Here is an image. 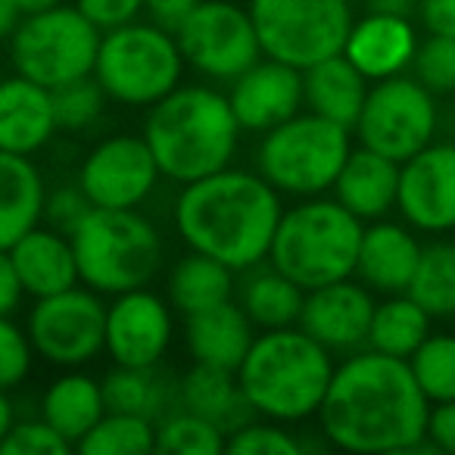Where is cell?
<instances>
[{
    "label": "cell",
    "mask_w": 455,
    "mask_h": 455,
    "mask_svg": "<svg viewBox=\"0 0 455 455\" xmlns=\"http://www.w3.org/2000/svg\"><path fill=\"white\" fill-rule=\"evenodd\" d=\"M196 4H200V0H144V10L150 13V22L175 32V28L188 20Z\"/></svg>",
    "instance_id": "obj_47"
},
{
    "label": "cell",
    "mask_w": 455,
    "mask_h": 455,
    "mask_svg": "<svg viewBox=\"0 0 455 455\" xmlns=\"http://www.w3.org/2000/svg\"><path fill=\"white\" fill-rule=\"evenodd\" d=\"M452 134H455V107H452Z\"/></svg>",
    "instance_id": "obj_52"
},
{
    "label": "cell",
    "mask_w": 455,
    "mask_h": 455,
    "mask_svg": "<svg viewBox=\"0 0 455 455\" xmlns=\"http://www.w3.org/2000/svg\"><path fill=\"white\" fill-rule=\"evenodd\" d=\"M225 449L235 455H299L303 443L287 430V424L272 418H253L235 434H228Z\"/></svg>",
    "instance_id": "obj_38"
},
{
    "label": "cell",
    "mask_w": 455,
    "mask_h": 455,
    "mask_svg": "<svg viewBox=\"0 0 455 455\" xmlns=\"http://www.w3.org/2000/svg\"><path fill=\"white\" fill-rule=\"evenodd\" d=\"M76 7L94 22L100 32L134 22L144 13V0H76Z\"/></svg>",
    "instance_id": "obj_43"
},
{
    "label": "cell",
    "mask_w": 455,
    "mask_h": 455,
    "mask_svg": "<svg viewBox=\"0 0 455 455\" xmlns=\"http://www.w3.org/2000/svg\"><path fill=\"white\" fill-rule=\"evenodd\" d=\"M409 293L430 318L455 315V241H434L421 247Z\"/></svg>",
    "instance_id": "obj_33"
},
{
    "label": "cell",
    "mask_w": 455,
    "mask_h": 455,
    "mask_svg": "<svg viewBox=\"0 0 455 455\" xmlns=\"http://www.w3.org/2000/svg\"><path fill=\"white\" fill-rule=\"evenodd\" d=\"M165 291H169L172 309L181 312V315H194V312L209 309V306L235 299L237 272L228 268L225 262L212 259V256L190 250L188 256H181V259L172 266Z\"/></svg>",
    "instance_id": "obj_30"
},
{
    "label": "cell",
    "mask_w": 455,
    "mask_h": 455,
    "mask_svg": "<svg viewBox=\"0 0 455 455\" xmlns=\"http://www.w3.org/2000/svg\"><path fill=\"white\" fill-rule=\"evenodd\" d=\"M411 76L434 94H455V38L427 35L411 60Z\"/></svg>",
    "instance_id": "obj_39"
},
{
    "label": "cell",
    "mask_w": 455,
    "mask_h": 455,
    "mask_svg": "<svg viewBox=\"0 0 455 455\" xmlns=\"http://www.w3.org/2000/svg\"><path fill=\"white\" fill-rule=\"evenodd\" d=\"M334 368V353L293 324L256 334L237 380L259 418L299 424L318 415Z\"/></svg>",
    "instance_id": "obj_4"
},
{
    "label": "cell",
    "mask_w": 455,
    "mask_h": 455,
    "mask_svg": "<svg viewBox=\"0 0 455 455\" xmlns=\"http://www.w3.org/2000/svg\"><path fill=\"white\" fill-rule=\"evenodd\" d=\"M418 16L427 35L455 38V0H418Z\"/></svg>",
    "instance_id": "obj_45"
},
{
    "label": "cell",
    "mask_w": 455,
    "mask_h": 455,
    "mask_svg": "<svg viewBox=\"0 0 455 455\" xmlns=\"http://www.w3.org/2000/svg\"><path fill=\"white\" fill-rule=\"evenodd\" d=\"M331 190H334V200H340L362 221H378L390 209H396L399 163L359 144L347 156Z\"/></svg>",
    "instance_id": "obj_24"
},
{
    "label": "cell",
    "mask_w": 455,
    "mask_h": 455,
    "mask_svg": "<svg viewBox=\"0 0 455 455\" xmlns=\"http://www.w3.org/2000/svg\"><path fill=\"white\" fill-rule=\"evenodd\" d=\"M35 347L28 331H22L10 315H0V390H13L28 378L35 362Z\"/></svg>",
    "instance_id": "obj_41"
},
{
    "label": "cell",
    "mask_w": 455,
    "mask_h": 455,
    "mask_svg": "<svg viewBox=\"0 0 455 455\" xmlns=\"http://www.w3.org/2000/svg\"><path fill=\"white\" fill-rule=\"evenodd\" d=\"M63 4V0H16V7L22 10V16H32V13H41V10H51Z\"/></svg>",
    "instance_id": "obj_51"
},
{
    "label": "cell",
    "mask_w": 455,
    "mask_h": 455,
    "mask_svg": "<svg viewBox=\"0 0 455 455\" xmlns=\"http://www.w3.org/2000/svg\"><path fill=\"white\" fill-rule=\"evenodd\" d=\"M371 13H390V16H411L418 10V0H365Z\"/></svg>",
    "instance_id": "obj_48"
},
{
    "label": "cell",
    "mask_w": 455,
    "mask_h": 455,
    "mask_svg": "<svg viewBox=\"0 0 455 455\" xmlns=\"http://www.w3.org/2000/svg\"><path fill=\"white\" fill-rule=\"evenodd\" d=\"M434 318L409 297V293H387L384 303L374 306L371 328H368V349L409 359L430 337Z\"/></svg>",
    "instance_id": "obj_32"
},
{
    "label": "cell",
    "mask_w": 455,
    "mask_h": 455,
    "mask_svg": "<svg viewBox=\"0 0 455 455\" xmlns=\"http://www.w3.org/2000/svg\"><path fill=\"white\" fill-rule=\"evenodd\" d=\"M262 53L297 69L343 53L353 28V0H250Z\"/></svg>",
    "instance_id": "obj_10"
},
{
    "label": "cell",
    "mask_w": 455,
    "mask_h": 455,
    "mask_svg": "<svg viewBox=\"0 0 455 455\" xmlns=\"http://www.w3.org/2000/svg\"><path fill=\"white\" fill-rule=\"evenodd\" d=\"M396 209L415 231L449 235L455 231V140L427 144L399 163Z\"/></svg>",
    "instance_id": "obj_16"
},
{
    "label": "cell",
    "mask_w": 455,
    "mask_h": 455,
    "mask_svg": "<svg viewBox=\"0 0 455 455\" xmlns=\"http://www.w3.org/2000/svg\"><path fill=\"white\" fill-rule=\"evenodd\" d=\"M22 22V10L16 7V0H0V41H10L16 26Z\"/></svg>",
    "instance_id": "obj_49"
},
{
    "label": "cell",
    "mask_w": 455,
    "mask_h": 455,
    "mask_svg": "<svg viewBox=\"0 0 455 455\" xmlns=\"http://www.w3.org/2000/svg\"><path fill=\"white\" fill-rule=\"evenodd\" d=\"M178 405L212 421L225 436L235 434L237 427H243L253 418H259L253 411V405L247 403V396H243L237 371L219 365H203V362H194V368L188 374H181V380H178Z\"/></svg>",
    "instance_id": "obj_25"
},
{
    "label": "cell",
    "mask_w": 455,
    "mask_h": 455,
    "mask_svg": "<svg viewBox=\"0 0 455 455\" xmlns=\"http://www.w3.org/2000/svg\"><path fill=\"white\" fill-rule=\"evenodd\" d=\"M353 153V128L337 125L312 109L262 134L256 172L287 196H322L334 188L343 163Z\"/></svg>",
    "instance_id": "obj_7"
},
{
    "label": "cell",
    "mask_w": 455,
    "mask_h": 455,
    "mask_svg": "<svg viewBox=\"0 0 455 455\" xmlns=\"http://www.w3.org/2000/svg\"><path fill=\"white\" fill-rule=\"evenodd\" d=\"M159 178L163 172L144 134H113L100 140L78 169L82 190L103 209H138L156 190Z\"/></svg>",
    "instance_id": "obj_14"
},
{
    "label": "cell",
    "mask_w": 455,
    "mask_h": 455,
    "mask_svg": "<svg viewBox=\"0 0 455 455\" xmlns=\"http://www.w3.org/2000/svg\"><path fill=\"white\" fill-rule=\"evenodd\" d=\"M22 297H26V287L16 275L10 250H0V315H13L20 309Z\"/></svg>",
    "instance_id": "obj_46"
},
{
    "label": "cell",
    "mask_w": 455,
    "mask_h": 455,
    "mask_svg": "<svg viewBox=\"0 0 455 455\" xmlns=\"http://www.w3.org/2000/svg\"><path fill=\"white\" fill-rule=\"evenodd\" d=\"M57 132L51 88L20 72L0 78V150L32 156L44 150Z\"/></svg>",
    "instance_id": "obj_21"
},
{
    "label": "cell",
    "mask_w": 455,
    "mask_h": 455,
    "mask_svg": "<svg viewBox=\"0 0 455 455\" xmlns=\"http://www.w3.org/2000/svg\"><path fill=\"white\" fill-rule=\"evenodd\" d=\"M241 132L228 94L209 84H178L153 103L144 122V140L159 172L178 184L228 169L235 163Z\"/></svg>",
    "instance_id": "obj_3"
},
{
    "label": "cell",
    "mask_w": 455,
    "mask_h": 455,
    "mask_svg": "<svg viewBox=\"0 0 455 455\" xmlns=\"http://www.w3.org/2000/svg\"><path fill=\"white\" fill-rule=\"evenodd\" d=\"M427 443H430V449H440V452L455 455V399L452 403L430 405Z\"/></svg>",
    "instance_id": "obj_44"
},
{
    "label": "cell",
    "mask_w": 455,
    "mask_h": 455,
    "mask_svg": "<svg viewBox=\"0 0 455 455\" xmlns=\"http://www.w3.org/2000/svg\"><path fill=\"white\" fill-rule=\"evenodd\" d=\"M41 359L57 368L88 365L107 353V303L103 293L76 284L53 297L35 299L26 324Z\"/></svg>",
    "instance_id": "obj_13"
},
{
    "label": "cell",
    "mask_w": 455,
    "mask_h": 455,
    "mask_svg": "<svg viewBox=\"0 0 455 455\" xmlns=\"http://www.w3.org/2000/svg\"><path fill=\"white\" fill-rule=\"evenodd\" d=\"M47 188L32 156L0 150V250L44 221Z\"/></svg>",
    "instance_id": "obj_26"
},
{
    "label": "cell",
    "mask_w": 455,
    "mask_h": 455,
    "mask_svg": "<svg viewBox=\"0 0 455 455\" xmlns=\"http://www.w3.org/2000/svg\"><path fill=\"white\" fill-rule=\"evenodd\" d=\"M100 384L109 411H128V415L150 418L153 424L169 415L172 403H178V384L175 380L169 384V378L159 371V365L153 368L116 365Z\"/></svg>",
    "instance_id": "obj_31"
},
{
    "label": "cell",
    "mask_w": 455,
    "mask_h": 455,
    "mask_svg": "<svg viewBox=\"0 0 455 455\" xmlns=\"http://www.w3.org/2000/svg\"><path fill=\"white\" fill-rule=\"evenodd\" d=\"M184 66L188 63L181 57L175 32L156 22L134 20L128 26L103 32L94 78L103 84L109 100L150 109L181 84Z\"/></svg>",
    "instance_id": "obj_8"
},
{
    "label": "cell",
    "mask_w": 455,
    "mask_h": 455,
    "mask_svg": "<svg viewBox=\"0 0 455 455\" xmlns=\"http://www.w3.org/2000/svg\"><path fill=\"white\" fill-rule=\"evenodd\" d=\"M103 384L88 374H60L41 396V418L60 430L72 446H78L84 434L107 415Z\"/></svg>",
    "instance_id": "obj_29"
},
{
    "label": "cell",
    "mask_w": 455,
    "mask_h": 455,
    "mask_svg": "<svg viewBox=\"0 0 455 455\" xmlns=\"http://www.w3.org/2000/svg\"><path fill=\"white\" fill-rule=\"evenodd\" d=\"M16 424V411H13V403H10L7 390H0V443L7 440L10 427Z\"/></svg>",
    "instance_id": "obj_50"
},
{
    "label": "cell",
    "mask_w": 455,
    "mask_h": 455,
    "mask_svg": "<svg viewBox=\"0 0 455 455\" xmlns=\"http://www.w3.org/2000/svg\"><path fill=\"white\" fill-rule=\"evenodd\" d=\"M409 368L415 374L421 393L436 403L455 399V334H430L409 355Z\"/></svg>",
    "instance_id": "obj_36"
},
{
    "label": "cell",
    "mask_w": 455,
    "mask_h": 455,
    "mask_svg": "<svg viewBox=\"0 0 455 455\" xmlns=\"http://www.w3.org/2000/svg\"><path fill=\"white\" fill-rule=\"evenodd\" d=\"M362 231L365 221L340 200L306 196L281 212L268 262L303 291L355 278Z\"/></svg>",
    "instance_id": "obj_5"
},
{
    "label": "cell",
    "mask_w": 455,
    "mask_h": 455,
    "mask_svg": "<svg viewBox=\"0 0 455 455\" xmlns=\"http://www.w3.org/2000/svg\"><path fill=\"white\" fill-rule=\"evenodd\" d=\"M324 440L347 452H411L430 446V399L421 393L409 359L359 349L334 368L318 409Z\"/></svg>",
    "instance_id": "obj_1"
},
{
    "label": "cell",
    "mask_w": 455,
    "mask_h": 455,
    "mask_svg": "<svg viewBox=\"0 0 455 455\" xmlns=\"http://www.w3.org/2000/svg\"><path fill=\"white\" fill-rule=\"evenodd\" d=\"M421 259L415 228L378 219L362 231L355 278L374 293H405Z\"/></svg>",
    "instance_id": "obj_20"
},
{
    "label": "cell",
    "mask_w": 455,
    "mask_h": 455,
    "mask_svg": "<svg viewBox=\"0 0 455 455\" xmlns=\"http://www.w3.org/2000/svg\"><path fill=\"white\" fill-rule=\"evenodd\" d=\"M237 303L243 306L250 322L259 331L293 328L303 315L306 291L284 272H278L272 262H262V266L243 272V281L237 287Z\"/></svg>",
    "instance_id": "obj_28"
},
{
    "label": "cell",
    "mask_w": 455,
    "mask_h": 455,
    "mask_svg": "<svg viewBox=\"0 0 455 455\" xmlns=\"http://www.w3.org/2000/svg\"><path fill=\"white\" fill-rule=\"evenodd\" d=\"M436 125H440L436 94L424 88L415 76L403 72L368 88L365 107L353 132L362 147L405 163L418 150L434 144Z\"/></svg>",
    "instance_id": "obj_11"
},
{
    "label": "cell",
    "mask_w": 455,
    "mask_h": 455,
    "mask_svg": "<svg viewBox=\"0 0 455 455\" xmlns=\"http://www.w3.org/2000/svg\"><path fill=\"white\" fill-rule=\"evenodd\" d=\"M175 337L172 303L147 287L116 293L107 303V355L116 365L153 368L169 353Z\"/></svg>",
    "instance_id": "obj_15"
},
{
    "label": "cell",
    "mask_w": 455,
    "mask_h": 455,
    "mask_svg": "<svg viewBox=\"0 0 455 455\" xmlns=\"http://www.w3.org/2000/svg\"><path fill=\"white\" fill-rule=\"evenodd\" d=\"M10 259H13L26 293L35 299L53 297V293L82 284L69 235L51 225H35L28 235H22L10 247Z\"/></svg>",
    "instance_id": "obj_23"
},
{
    "label": "cell",
    "mask_w": 455,
    "mask_h": 455,
    "mask_svg": "<svg viewBox=\"0 0 455 455\" xmlns=\"http://www.w3.org/2000/svg\"><path fill=\"white\" fill-rule=\"evenodd\" d=\"M94 209V203L88 200V194L82 190V184H66V188H57L47 194L44 203V225L57 228L63 235H72L78 225L84 221V215Z\"/></svg>",
    "instance_id": "obj_42"
},
{
    "label": "cell",
    "mask_w": 455,
    "mask_h": 455,
    "mask_svg": "<svg viewBox=\"0 0 455 455\" xmlns=\"http://www.w3.org/2000/svg\"><path fill=\"white\" fill-rule=\"evenodd\" d=\"M84 455H147L156 452V424L150 418L107 411L88 434L78 440Z\"/></svg>",
    "instance_id": "obj_34"
},
{
    "label": "cell",
    "mask_w": 455,
    "mask_h": 455,
    "mask_svg": "<svg viewBox=\"0 0 455 455\" xmlns=\"http://www.w3.org/2000/svg\"><path fill=\"white\" fill-rule=\"evenodd\" d=\"M225 443L228 436L212 421L181 405L156 424V452L165 455H219Z\"/></svg>",
    "instance_id": "obj_35"
},
{
    "label": "cell",
    "mask_w": 455,
    "mask_h": 455,
    "mask_svg": "<svg viewBox=\"0 0 455 455\" xmlns=\"http://www.w3.org/2000/svg\"><path fill=\"white\" fill-rule=\"evenodd\" d=\"M418 44L421 41H418V28L411 16H390L368 10L362 20L353 22L343 53L368 82H384V78L403 76L405 69H411Z\"/></svg>",
    "instance_id": "obj_19"
},
{
    "label": "cell",
    "mask_w": 455,
    "mask_h": 455,
    "mask_svg": "<svg viewBox=\"0 0 455 455\" xmlns=\"http://www.w3.org/2000/svg\"><path fill=\"white\" fill-rule=\"evenodd\" d=\"M175 41L184 63L212 82H235L266 57L253 16L235 0H200L175 28Z\"/></svg>",
    "instance_id": "obj_12"
},
{
    "label": "cell",
    "mask_w": 455,
    "mask_h": 455,
    "mask_svg": "<svg viewBox=\"0 0 455 455\" xmlns=\"http://www.w3.org/2000/svg\"><path fill=\"white\" fill-rule=\"evenodd\" d=\"M76 449L53 424L44 418H26L10 427L7 440L0 443V455H60Z\"/></svg>",
    "instance_id": "obj_40"
},
{
    "label": "cell",
    "mask_w": 455,
    "mask_h": 455,
    "mask_svg": "<svg viewBox=\"0 0 455 455\" xmlns=\"http://www.w3.org/2000/svg\"><path fill=\"white\" fill-rule=\"evenodd\" d=\"M368 78L347 60V53L312 63L303 69V103L306 109L337 122V125L353 128L359 119L368 97Z\"/></svg>",
    "instance_id": "obj_27"
},
{
    "label": "cell",
    "mask_w": 455,
    "mask_h": 455,
    "mask_svg": "<svg viewBox=\"0 0 455 455\" xmlns=\"http://www.w3.org/2000/svg\"><path fill=\"white\" fill-rule=\"evenodd\" d=\"M256 340V324L237 299L184 315V343L194 362L237 371Z\"/></svg>",
    "instance_id": "obj_22"
},
{
    "label": "cell",
    "mask_w": 455,
    "mask_h": 455,
    "mask_svg": "<svg viewBox=\"0 0 455 455\" xmlns=\"http://www.w3.org/2000/svg\"><path fill=\"white\" fill-rule=\"evenodd\" d=\"M228 100L243 132L266 134L306 107L303 69L266 57L231 82Z\"/></svg>",
    "instance_id": "obj_18"
},
{
    "label": "cell",
    "mask_w": 455,
    "mask_h": 455,
    "mask_svg": "<svg viewBox=\"0 0 455 455\" xmlns=\"http://www.w3.org/2000/svg\"><path fill=\"white\" fill-rule=\"evenodd\" d=\"M371 293V287L355 278L306 291L299 328L331 353H359L368 347V328H371L374 306H378Z\"/></svg>",
    "instance_id": "obj_17"
},
{
    "label": "cell",
    "mask_w": 455,
    "mask_h": 455,
    "mask_svg": "<svg viewBox=\"0 0 455 455\" xmlns=\"http://www.w3.org/2000/svg\"><path fill=\"white\" fill-rule=\"evenodd\" d=\"M103 32L78 7L57 4L41 13L22 16L10 35V60L20 76L60 88L76 78L94 76Z\"/></svg>",
    "instance_id": "obj_9"
},
{
    "label": "cell",
    "mask_w": 455,
    "mask_h": 455,
    "mask_svg": "<svg viewBox=\"0 0 455 455\" xmlns=\"http://www.w3.org/2000/svg\"><path fill=\"white\" fill-rule=\"evenodd\" d=\"M284 203L259 175L243 169H221L200 181L181 184L175 200V231L196 253L247 272L268 262Z\"/></svg>",
    "instance_id": "obj_2"
},
{
    "label": "cell",
    "mask_w": 455,
    "mask_h": 455,
    "mask_svg": "<svg viewBox=\"0 0 455 455\" xmlns=\"http://www.w3.org/2000/svg\"><path fill=\"white\" fill-rule=\"evenodd\" d=\"M69 241L82 284L103 297L147 287L163 266V235L138 209L94 206Z\"/></svg>",
    "instance_id": "obj_6"
},
{
    "label": "cell",
    "mask_w": 455,
    "mask_h": 455,
    "mask_svg": "<svg viewBox=\"0 0 455 455\" xmlns=\"http://www.w3.org/2000/svg\"><path fill=\"white\" fill-rule=\"evenodd\" d=\"M53 94V116L60 132H88L107 109V91L94 76L76 78L69 84H60Z\"/></svg>",
    "instance_id": "obj_37"
}]
</instances>
